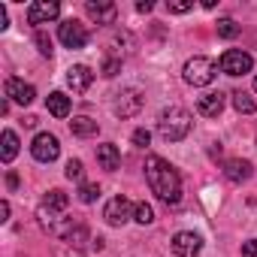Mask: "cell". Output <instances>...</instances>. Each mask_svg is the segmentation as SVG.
I'll use <instances>...</instances> for the list:
<instances>
[{"label":"cell","mask_w":257,"mask_h":257,"mask_svg":"<svg viewBox=\"0 0 257 257\" xmlns=\"http://www.w3.org/2000/svg\"><path fill=\"white\" fill-rule=\"evenodd\" d=\"M146 179L152 194H158V200H164L167 206H176L182 200V176L170 167V161L149 155L146 158Z\"/></svg>","instance_id":"obj_1"},{"label":"cell","mask_w":257,"mask_h":257,"mask_svg":"<svg viewBox=\"0 0 257 257\" xmlns=\"http://www.w3.org/2000/svg\"><path fill=\"white\" fill-rule=\"evenodd\" d=\"M158 134L167 143H179L191 134V112L182 106H170L158 115Z\"/></svg>","instance_id":"obj_2"},{"label":"cell","mask_w":257,"mask_h":257,"mask_svg":"<svg viewBox=\"0 0 257 257\" xmlns=\"http://www.w3.org/2000/svg\"><path fill=\"white\" fill-rule=\"evenodd\" d=\"M215 76H218V64H215L212 58H191V61L185 64V82L194 85V88L212 85Z\"/></svg>","instance_id":"obj_3"},{"label":"cell","mask_w":257,"mask_h":257,"mask_svg":"<svg viewBox=\"0 0 257 257\" xmlns=\"http://www.w3.org/2000/svg\"><path fill=\"white\" fill-rule=\"evenodd\" d=\"M67 206H70V197H67L64 191H49V194L43 197L40 209H37L40 224H43V227H58V215H64Z\"/></svg>","instance_id":"obj_4"},{"label":"cell","mask_w":257,"mask_h":257,"mask_svg":"<svg viewBox=\"0 0 257 257\" xmlns=\"http://www.w3.org/2000/svg\"><path fill=\"white\" fill-rule=\"evenodd\" d=\"M218 64H221V73H227V76H245V73H251V67H254L251 55L242 52V49H227Z\"/></svg>","instance_id":"obj_5"},{"label":"cell","mask_w":257,"mask_h":257,"mask_svg":"<svg viewBox=\"0 0 257 257\" xmlns=\"http://www.w3.org/2000/svg\"><path fill=\"white\" fill-rule=\"evenodd\" d=\"M143 106H146V94H143L140 88H127V91H121L118 100H115V115H118V118H134V115H140Z\"/></svg>","instance_id":"obj_6"},{"label":"cell","mask_w":257,"mask_h":257,"mask_svg":"<svg viewBox=\"0 0 257 257\" xmlns=\"http://www.w3.org/2000/svg\"><path fill=\"white\" fill-rule=\"evenodd\" d=\"M134 212H137V206L127 200V197H112L109 203H106V212H103V218H106V224H112V227H121V224H127L134 218Z\"/></svg>","instance_id":"obj_7"},{"label":"cell","mask_w":257,"mask_h":257,"mask_svg":"<svg viewBox=\"0 0 257 257\" xmlns=\"http://www.w3.org/2000/svg\"><path fill=\"white\" fill-rule=\"evenodd\" d=\"M58 37H61V43H64L67 49H85V46H88V28H85L82 22H76V19L61 22Z\"/></svg>","instance_id":"obj_8"},{"label":"cell","mask_w":257,"mask_h":257,"mask_svg":"<svg viewBox=\"0 0 257 257\" xmlns=\"http://www.w3.org/2000/svg\"><path fill=\"white\" fill-rule=\"evenodd\" d=\"M31 155H34L40 164H52V161L61 155L58 137H52V134H37L34 143H31Z\"/></svg>","instance_id":"obj_9"},{"label":"cell","mask_w":257,"mask_h":257,"mask_svg":"<svg viewBox=\"0 0 257 257\" xmlns=\"http://www.w3.org/2000/svg\"><path fill=\"white\" fill-rule=\"evenodd\" d=\"M58 16H61V7L55 0H37V4H31V10H28V25H49Z\"/></svg>","instance_id":"obj_10"},{"label":"cell","mask_w":257,"mask_h":257,"mask_svg":"<svg viewBox=\"0 0 257 257\" xmlns=\"http://www.w3.org/2000/svg\"><path fill=\"white\" fill-rule=\"evenodd\" d=\"M200 248H203V239H200L197 233L182 230V233L173 236V254H176V257H197Z\"/></svg>","instance_id":"obj_11"},{"label":"cell","mask_w":257,"mask_h":257,"mask_svg":"<svg viewBox=\"0 0 257 257\" xmlns=\"http://www.w3.org/2000/svg\"><path fill=\"white\" fill-rule=\"evenodd\" d=\"M67 85H70L76 94H85V91L94 85V73H91V67H85V64L70 67V70H67Z\"/></svg>","instance_id":"obj_12"},{"label":"cell","mask_w":257,"mask_h":257,"mask_svg":"<svg viewBox=\"0 0 257 257\" xmlns=\"http://www.w3.org/2000/svg\"><path fill=\"white\" fill-rule=\"evenodd\" d=\"M4 91H7V97L10 100H16V103H22V106H28V103H34L37 100V91H34V85H25L22 79H7V85H4Z\"/></svg>","instance_id":"obj_13"},{"label":"cell","mask_w":257,"mask_h":257,"mask_svg":"<svg viewBox=\"0 0 257 257\" xmlns=\"http://www.w3.org/2000/svg\"><path fill=\"white\" fill-rule=\"evenodd\" d=\"M224 109V94L221 91H206L203 97H197V112L206 118H218Z\"/></svg>","instance_id":"obj_14"},{"label":"cell","mask_w":257,"mask_h":257,"mask_svg":"<svg viewBox=\"0 0 257 257\" xmlns=\"http://www.w3.org/2000/svg\"><path fill=\"white\" fill-rule=\"evenodd\" d=\"M85 13H88V19L97 22V25H112L115 16H118V7H115V4H94V0H88V4H85Z\"/></svg>","instance_id":"obj_15"},{"label":"cell","mask_w":257,"mask_h":257,"mask_svg":"<svg viewBox=\"0 0 257 257\" xmlns=\"http://www.w3.org/2000/svg\"><path fill=\"white\" fill-rule=\"evenodd\" d=\"M224 176L230 179V182H245V179H251V164L248 161H242V158H230L227 164H224Z\"/></svg>","instance_id":"obj_16"},{"label":"cell","mask_w":257,"mask_h":257,"mask_svg":"<svg viewBox=\"0 0 257 257\" xmlns=\"http://www.w3.org/2000/svg\"><path fill=\"white\" fill-rule=\"evenodd\" d=\"M97 164L103 167V170H118V164H121V155H118V149L112 146V143H106V146H97Z\"/></svg>","instance_id":"obj_17"},{"label":"cell","mask_w":257,"mask_h":257,"mask_svg":"<svg viewBox=\"0 0 257 257\" xmlns=\"http://www.w3.org/2000/svg\"><path fill=\"white\" fill-rule=\"evenodd\" d=\"M46 109H49L55 118H67V115H70V97L61 94V91H55V94L46 97Z\"/></svg>","instance_id":"obj_18"},{"label":"cell","mask_w":257,"mask_h":257,"mask_svg":"<svg viewBox=\"0 0 257 257\" xmlns=\"http://www.w3.org/2000/svg\"><path fill=\"white\" fill-rule=\"evenodd\" d=\"M70 131H73V137H97V121H91V118H73L70 121Z\"/></svg>","instance_id":"obj_19"},{"label":"cell","mask_w":257,"mask_h":257,"mask_svg":"<svg viewBox=\"0 0 257 257\" xmlns=\"http://www.w3.org/2000/svg\"><path fill=\"white\" fill-rule=\"evenodd\" d=\"M16 155H19V137L13 131H7L4 134V152H0V158H4V164H10Z\"/></svg>","instance_id":"obj_20"},{"label":"cell","mask_w":257,"mask_h":257,"mask_svg":"<svg viewBox=\"0 0 257 257\" xmlns=\"http://www.w3.org/2000/svg\"><path fill=\"white\" fill-rule=\"evenodd\" d=\"M233 106H236V112H245V115H251V112L257 109V103H254L245 91H233Z\"/></svg>","instance_id":"obj_21"},{"label":"cell","mask_w":257,"mask_h":257,"mask_svg":"<svg viewBox=\"0 0 257 257\" xmlns=\"http://www.w3.org/2000/svg\"><path fill=\"white\" fill-rule=\"evenodd\" d=\"M134 221H137V224H143V227H146V224H152V221H155V209H152L149 203H137Z\"/></svg>","instance_id":"obj_22"},{"label":"cell","mask_w":257,"mask_h":257,"mask_svg":"<svg viewBox=\"0 0 257 257\" xmlns=\"http://www.w3.org/2000/svg\"><path fill=\"white\" fill-rule=\"evenodd\" d=\"M236 34H239V25H236L233 19H221V22H218V37L230 40V37H236Z\"/></svg>","instance_id":"obj_23"},{"label":"cell","mask_w":257,"mask_h":257,"mask_svg":"<svg viewBox=\"0 0 257 257\" xmlns=\"http://www.w3.org/2000/svg\"><path fill=\"white\" fill-rule=\"evenodd\" d=\"M97 197H100V188H97L94 182H85V185L79 188V200H82V203H94Z\"/></svg>","instance_id":"obj_24"},{"label":"cell","mask_w":257,"mask_h":257,"mask_svg":"<svg viewBox=\"0 0 257 257\" xmlns=\"http://www.w3.org/2000/svg\"><path fill=\"white\" fill-rule=\"evenodd\" d=\"M118 70H121V58H106V61H103V67H100V73H103L106 79L118 76Z\"/></svg>","instance_id":"obj_25"},{"label":"cell","mask_w":257,"mask_h":257,"mask_svg":"<svg viewBox=\"0 0 257 257\" xmlns=\"http://www.w3.org/2000/svg\"><path fill=\"white\" fill-rule=\"evenodd\" d=\"M37 46H40V55H46V58H52V40L43 34V31H37Z\"/></svg>","instance_id":"obj_26"},{"label":"cell","mask_w":257,"mask_h":257,"mask_svg":"<svg viewBox=\"0 0 257 257\" xmlns=\"http://www.w3.org/2000/svg\"><path fill=\"white\" fill-rule=\"evenodd\" d=\"M64 173H67V179H73V182H79V179H82V161H70Z\"/></svg>","instance_id":"obj_27"},{"label":"cell","mask_w":257,"mask_h":257,"mask_svg":"<svg viewBox=\"0 0 257 257\" xmlns=\"http://www.w3.org/2000/svg\"><path fill=\"white\" fill-rule=\"evenodd\" d=\"M134 143H137L140 149H146V146L152 143V134H149V131H143V127H140V131H134Z\"/></svg>","instance_id":"obj_28"},{"label":"cell","mask_w":257,"mask_h":257,"mask_svg":"<svg viewBox=\"0 0 257 257\" xmlns=\"http://www.w3.org/2000/svg\"><path fill=\"white\" fill-rule=\"evenodd\" d=\"M191 7H194V4H188V0H173V4H167V10H170V13H179V16L188 13Z\"/></svg>","instance_id":"obj_29"},{"label":"cell","mask_w":257,"mask_h":257,"mask_svg":"<svg viewBox=\"0 0 257 257\" xmlns=\"http://www.w3.org/2000/svg\"><path fill=\"white\" fill-rule=\"evenodd\" d=\"M242 257H257V242H254V239L242 245Z\"/></svg>","instance_id":"obj_30"},{"label":"cell","mask_w":257,"mask_h":257,"mask_svg":"<svg viewBox=\"0 0 257 257\" xmlns=\"http://www.w3.org/2000/svg\"><path fill=\"white\" fill-rule=\"evenodd\" d=\"M10 218V203L4 200V203H0V221H7Z\"/></svg>","instance_id":"obj_31"},{"label":"cell","mask_w":257,"mask_h":257,"mask_svg":"<svg viewBox=\"0 0 257 257\" xmlns=\"http://www.w3.org/2000/svg\"><path fill=\"white\" fill-rule=\"evenodd\" d=\"M137 13H152V4H149V0H140V4H137Z\"/></svg>","instance_id":"obj_32"},{"label":"cell","mask_w":257,"mask_h":257,"mask_svg":"<svg viewBox=\"0 0 257 257\" xmlns=\"http://www.w3.org/2000/svg\"><path fill=\"white\" fill-rule=\"evenodd\" d=\"M7 185H10V188H19V176H16V173H7Z\"/></svg>","instance_id":"obj_33"},{"label":"cell","mask_w":257,"mask_h":257,"mask_svg":"<svg viewBox=\"0 0 257 257\" xmlns=\"http://www.w3.org/2000/svg\"><path fill=\"white\" fill-rule=\"evenodd\" d=\"M254 91H257V76H254Z\"/></svg>","instance_id":"obj_34"}]
</instances>
